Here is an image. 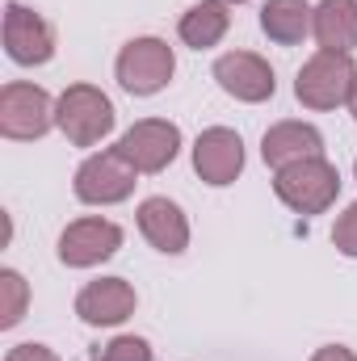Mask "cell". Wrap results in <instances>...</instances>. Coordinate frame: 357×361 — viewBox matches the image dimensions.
Masks as SVG:
<instances>
[{
    "label": "cell",
    "mask_w": 357,
    "mask_h": 361,
    "mask_svg": "<svg viewBox=\"0 0 357 361\" xmlns=\"http://www.w3.org/2000/svg\"><path fill=\"white\" fill-rule=\"evenodd\" d=\"M273 193L294 210V214H324L341 197V173L332 160L311 156L298 164H286L273 173Z\"/></svg>",
    "instance_id": "6da1fadb"
},
{
    "label": "cell",
    "mask_w": 357,
    "mask_h": 361,
    "mask_svg": "<svg viewBox=\"0 0 357 361\" xmlns=\"http://www.w3.org/2000/svg\"><path fill=\"white\" fill-rule=\"evenodd\" d=\"M55 122H59V130L72 147H97L114 130L118 114H114V101L97 85H68L59 92Z\"/></svg>",
    "instance_id": "7a4b0ae2"
},
{
    "label": "cell",
    "mask_w": 357,
    "mask_h": 361,
    "mask_svg": "<svg viewBox=\"0 0 357 361\" xmlns=\"http://www.w3.org/2000/svg\"><path fill=\"white\" fill-rule=\"evenodd\" d=\"M55 109H59V101L47 89H38L30 80H8L0 89V135L13 143H34L51 126H59Z\"/></svg>",
    "instance_id": "3957f363"
},
{
    "label": "cell",
    "mask_w": 357,
    "mask_h": 361,
    "mask_svg": "<svg viewBox=\"0 0 357 361\" xmlns=\"http://www.w3.org/2000/svg\"><path fill=\"white\" fill-rule=\"evenodd\" d=\"M118 85L131 92V97H156V92L169 89L173 72H177V55L164 38H131L122 51H118Z\"/></svg>",
    "instance_id": "277c9868"
},
{
    "label": "cell",
    "mask_w": 357,
    "mask_h": 361,
    "mask_svg": "<svg viewBox=\"0 0 357 361\" xmlns=\"http://www.w3.org/2000/svg\"><path fill=\"white\" fill-rule=\"evenodd\" d=\"M357 80V63L353 55H337V51H315L294 80V97L307 109H337L349 101Z\"/></svg>",
    "instance_id": "5b68a950"
},
{
    "label": "cell",
    "mask_w": 357,
    "mask_h": 361,
    "mask_svg": "<svg viewBox=\"0 0 357 361\" xmlns=\"http://www.w3.org/2000/svg\"><path fill=\"white\" fill-rule=\"evenodd\" d=\"M135 185H139V169L118 147L89 156L76 169V180H72V189H76V197L85 206H118V202H126L135 193Z\"/></svg>",
    "instance_id": "8992f818"
},
{
    "label": "cell",
    "mask_w": 357,
    "mask_h": 361,
    "mask_svg": "<svg viewBox=\"0 0 357 361\" xmlns=\"http://www.w3.org/2000/svg\"><path fill=\"white\" fill-rule=\"evenodd\" d=\"M4 51L17 68H42L55 55V30L42 13L8 0L4 4Z\"/></svg>",
    "instance_id": "52a82bcc"
},
{
    "label": "cell",
    "mask_w": 357,
    "mask_h": 361,
    "mask_svg": "<svg viewBox=\"0 0 357 361\" xmlns=\"http://www.w3.org/2000/svg\"><path fill=\"white\" fill-rule=\"evenodd\" d=\"M118 152L139 173H164L181 152V126L169 118H143L118 139Z\"/></svg>",
    "instance_id": "ba28073f"
},
{
    "label": "cell",
    "mask_w": 357,
    "mask_h": 361,
    "mask_svg": "<svg viewBox=\"0 0 357 361\" xmlns=\"http://www.w3.org/2000/svg\"><path fill=\"white\" fill-rule=\"evenodd\" d=\"M118 248H122V227L101 219V214L68 223L63 235H59V261L68 269H92V265L109 261Z\"/></svg>",
    "instance_id": "9c48e42d"
},
{
    "label": "cell",
    "mask_w": 357,
    "mask_h": 361,
    "mask_svg": "<svg viewBox=\"0 0 357 361\" xmlns=\"http://www.w3.org/2000/svg\"><path fill=\"white\" fill-rule=\"evenodd\" d=\"M214 80L219 89L244 105H261L277 92V76L269 68V59H261L257 51H227L214 59Z\"/></svg>",
    "instance_id": "30bf717a"
},
{
    "label": "cell",
    "mask_w": 357,
    "mask_h": 361,
    "mask_svg": "<svg viewBox=\"0 0 357 361\" xmlns=\"http://www.w3.org/2000/svg\"><path fill=\"white\" fill-rule=\"evenodd\" d=\"M193 173L206 180V185H214V189L231 185V180L244 173V139L231 126L202 130L198 143H193Z\"/></svg>",
    "instance_id": "8fae6325"
},
{
    "label": "cell",
    "mask_w": 357,
    "mask_h": 361,
    "mask_svg": "<svg viewBox=\"0 0 357 361\" xmlns=\"http://www.w3.org/2000/svg\"><path fill=\"white\" fill-rule=\"evenodd\" d=\"M135 302L139 294L126 277H97L76 294V315L89 328H118L135 315Z\"/></svg>",
    "instance_id": "7c38bea8"
},
{
    "label": "cell",
    "mask_w": 357,
    "mask_h": 361,
    "mask_svg": "<svg viewBox=\"0 0 357 361\" xmlns=\"http://www.w3.org/2000/svg\"><path fill=\"white\" fill-rule=\"evenodd\" d=\"M139 231L164 257H181L189 248V219H185V210L173 197H147V202H139Z\"/></svg>",
    "instance_id": "4fadbf2b"
},
{
    "label": "cell",
    "mask_w": 357,
    "mask_h": 361,
    "mask_svg": "<svg viewBox=\"0 0 357 361\" xmlns=\"http://www.w3.org/2000/svg\"><path fill=\"white\" fill-rule=\"evenodd\" d=\"M261 156H265L269 169L277 173V169H286V164L324 156V135H320L311 122H294V118L273 122L265 130V139H261Z\"/></svg>",
    "instance_id": "5bb4252c"
},
{
    "label": "cell",
    "mask_w": 357,
    "mask_h": 361,
    "mask_svg": "<svg viewBox=\"0 0 357 361\" xmlns=\"http://www.w3.org/2000/svg\"><path fill=\"white\" fill-rule=\"evenodd\" d=\"M311 34L320 51L353 55L357 51V0H320L311 17Z\"/></svg>",
    "instance_id": "9a60e30c"
},
{
    "label": "cell",
    "mask_w": 357,
    "mask_h": 361,
    "mask_svg": "<svg viewBox=\"0 0 357 361\" xmlns=\"http://www.w3.org/2000/svg\"><path fill=\"white\" fill-rule=\"evenodd\" d=\"M227 30H231V4L227 0H198V4H189L181 13V25H177L181 42L193 47V51L219 47L227 38Z\"/></svg>",
    "instance_id": "2e32d148"
},
{
    "label": "cell",
    "mask_w": 357,
    "mask_h": 361,
    "mask_svg": "<svg viewBox=\"0 0 357 361\" xmlns=\"http://www.w3.org/2000/svg\"><path fill=\"white\" fill-rule=\"evenodd\" d=\"M311 17H315V8L307 0H265L261 30H265L269 42H277V47H298L311 34Z\"/></svg>",
    "instance_id": "e0dca14e"
},
{
    "label": "cell",
    "mask_w": 357,
    "mask_h": 361,
    "mask_svg": "<svg viewBox=\"0 0 357 361\" xmlns=\"http://www.w3.org/2000/svg\"><path fill=\"white\" fill-rule=\"evenodd\" d=\"M30 302V286L17 269H0V328H17Z\"/></svg>",
    "instance_id": "ac0fdd59"
},
{
    "label": "cell",
    "mask_w": 357,
    "mask_h": 361,
    "mask_svg": "<svg viewBox=\"0 0 357 361\" xmlns=\"http://www.w3.org/2000/svg\"><path fill=\"white\" fill-rule=\"evenodd\" d=\"M92 361H152V345L143 336H114Z\"/></svg>",
    "instance_id": "d6986e66"
},
{
    "label": "cell",
    "mask_w": 357,
    "mask_h": 361,
    "mask_svg": "<svg viewBox=\"0 0 357 361\" xmlns=\"http://www.w3.org/2000/svg\"><path fill=\"white\" fill-rule=\"evenodd\" d=\"M332 244H337V252H345V257H353L357 261V202H349L345 214L337 219V227H332Z\"/></svg>",
    "instance_id": "ffe728a7"
},
{
    "label": "cell",
    "mask_w": 357,
    "mask_h": 361,
    "mask_svg": "<svg viewBox=\"0 0 357 361\" xmlns=\"http://www.w3.org/2000/svg\"><path fill=\"white\" fill-rule=\"evenodd\" d=\"M4 361H59L55 349H47V345H34V341H25V345H13Z\"/></svg>",
    "instance_id": "44dd1931"
},
{
    "label": "cell",
    "mask_w": 357,
    "mask_h": 361,
    "mask_svg": "<svg viewBox=\"0 0 357 361\" xmlns=\"http://www.w3.org/2000/svg\"><path fill=\"white\" fill-rule=\"evenodd\" d=\"M311 361H357L353 349H345V345H324V349H315Z\"/></svg>",
    "instance_id": "7402d4cb"
},
{
    "label": "cell",
    "mask_w": 357,
    "mask_h": 361,
    "mask_svg": "<svg viewBox=\"0 0 357 361\" xmlns=\"http://www.w3.org/2000/svg\"><path fill=\"white\" fill-rule=\"evenodd\" d=\"M345 105H349V114H353V122H357V80H353V92H349V101H345Z\"/></svg>",
    "instance_id": "603a6c76"
},
{
    "label": "cell",
    "mask_w": 357,
    "mask_h": 361,
    "mask_svg": "<svg viewBox=\"0 0 357 361\" xmlns=\"http://www.w3.org/2000/svg\"><path fill=\"white\" fill-rule=\"evenodd\" d=\"M227 4H244V0H227Z\"/></svg>",
    "instance_id": "cb8c5ba5"
},
{
    "label": "cell",
    "mask_w": 357,
    "mask_h": 361,
    "mask_svg": "<svg viewBox=\"0 0 357 361\" xmlns=\"http://www.w3.org/2000/svg\"><path fill=\"white\" fill-rule=\"evenodd\" d=\"M353 177H357V160H353Z\"/></svg>",
    "instance_id": "d4e9b609"
}]
</instances>
